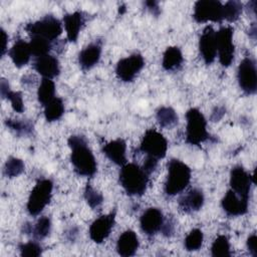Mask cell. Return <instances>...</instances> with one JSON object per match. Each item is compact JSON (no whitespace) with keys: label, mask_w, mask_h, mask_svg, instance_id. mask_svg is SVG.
I'll return each instance as SVG.
<instances>
[{"label":"cell","mask_w":257,"mask_h":257,"mask_svg":"<svg viewBox=\"0 0 257 257\" xmlns=\"http://www.w3.org/2000/svg\"><path fill=\"white\" fill-rule=\"evenodd\" d=\"M67 143L71 149L70 162L74 171L79 176L92 177L96 173L97 165L86 139L83 136L74 135L69 137Z\"/></svg>","instance_id":"1"},{"label":"cell","mask_w":257,"mask_h":257,"mask_svg":"<svg viewBox=\"0 0 257 257\" xmlns=\"http://www.w3.org/2000/svg\"><path fill=\"white\" fill-rule=\"evenodd\" d=\"M149 175L135 163L125 164L119 172V184L130 196H143L147 190Z\"/></svg>","instance_id":"2"},{"label":"cell","mask_w":257,"mask_h":257,"mask_svg":"<svg viewBox=\"0 0 257 257\" xmlns=\"http://www.w3.org/2000/svg\"><path fill=\"white\" fill-rule=\"evenodd\" d=\"M191 169L178 159H171L168 163V176L165 183V193L175 196L181 193L189 185Z\"/></svg>","instance_id":"3"},{"label":"cell","mask_w":257,"mask_h":257,"mask_svg":"<svg viewBox=\"0 0 257 257\" xmlns=\"http://www.w3.org/2000/svg\"><path fill=\"white\" fill-rule=\"evenodd\" d=\"M186 142L193 146H200L210 138L207 132V120L198 108H190L186 112Z\"/></svg>","instance_id":"4"},{"label":"cell","mask_w":257,"mask_h":257,"mask_svg":"<svg viewBox=\"0 0 257 257\" xmlns=\"http://www.w3.org/2000/svg\"><path fill=\"white\" fill-rule=\"evenodd\" d=\"M53 183L49 179L39 180L32 189L28 202L27 211L32 216H37L49 204L52 196Z\"/></svg>","instance_id":"5"},{"label":"cell","mask_w":257,"mask_h":257,"mask_svg":"<svg viewBox=\"0 0 257 257\" xmlns=\"http://www.w3.org/2000/svg\"><path fill=\"white\" fill-rule=\"evenodd\" d=\"M25 30L32 36H39L49 41L55 40L62 33L61 22L52 15H46L40 20L28 23Z\"/></svg>","instance_id":"6"},{"label":"cell","mask_w":257,"mask_h":257,"mask_svg":"<svg viewBox=\"0 0 257 257\" xmlns=\"http://www.w3.org/2000/svg\"><path fill=\"white\" fill-rule=\"evenodd\" d=\"M168 150V141L159 132L154 128L148 130L142 140L140 151L148 157L157 160L165 158Z\"/></svg>","instance_id":"7"},{"label":"cell","mask_w":257,"mask_h":257,"mask_svg":"<svg viewBox=\"0 0 257 257\" xmlns=\"http://www.w3.org/2000/svg\"><path fill=\"white\" fill-rule=\"evenodd\" d=\"M234 29L231 26H225L220 28L216 32V46L219 61L224 67L231 65L234 60L235 47L233 43Z\"/></svg>","instance_id":"8"},{"label":"cell","mask_w":257,"mask_h":257,"mask_svg":"<svg viewBox=\"0 0 257 257\" xmlns=\"http://www.w3.org/2000/svg\"><path fill=\"white\" fill-rule=\"evenodd\" d=\"M194 19L199 22H221L224 20L223 4L217 0H199L194 6Z\"/></svg>","instance_id":"9"},{"label":"cell","mask_w":257,"mask_h":257,"mask_svg":"<svg viewBox=\"0 0 257 257\" xmlns=\"http://www.w3.org/2000/svg\"><path fill=\"white\" fill-rule=\"evenodd\" d=\"M237 78L240 88L246 94H255L257 91L256 62L251 57H245L239 64Z\"/></svg>","instance_id":"10"},{"label":"cell","mask_w":257,"mask_h":257,"mask_svg":"<svg viewBox=\"0 0 257 257\" xmlns=\"http://www.w3.org/2000/svg\"><path fill=\"white\" fill-rule=\"evenodd\" d=\"M144 66V57L140 53H134L118 60L115 67V73L118 79L121 81L130 82L135 79V77L143 69Z\"/></svg>","instance_id":"11"},{"label":"cell","mask_w":257,"mask_h":257,"mask_svg":"<svg viewBox=\"0 0 257 257\" xmlns=\"http://www.w3.org/2000/svg\"><path fill=\"white\" fill-rule=\"evenodd\" d=\"M254 183L253 177L245 171L242 166H235L230 173V186L238 196L249 199L251 185Z\"/></svg>","instance_id":"12"},{"label":"cell","mask_w":257,"mask_h":257,"mask_svg":"<svg viewBox=\"0 0 257 257\" xmlns=\"http://www.w3.org/2000/svg\"><path fill=\"white\" fill-rule=\"evenodd\" d=\"M114 221L115 211L95 219L89 227L90 239L97 244L102 243L110 234V231L114 225Z\"/></svg>","instance_id":"13"},{"label":"cell","mask_w":257,"mask_h":257,"mask_svg":"<svg viewBox=\"0 0 257 257\" xmlns=\"http://www.w3.org/2000/svg\"><path fill=\"white\" fill-rule=\"evenodd\" d=\"M200 53L206 64H211L217 56L216 31L212 26H206L199 39Z\"/></svg>","instance_id":"14"},{"label":"cell","mask_w":257,"mask_h":257,"mask_svg":"<svg viewBox=\"0 0 257 257\" xmlns=\"http://www.w3.org/2000/svg\"><path fill=\"white\" fill-rule=\"evenodd\" d=\"M249 199L238 196L233 190H229L222 199V208L224 212L231 217L244 215L248 211Z\"/></svg>","instance_id":"15"},{"label":"cell","mask_w":257,"mask_h":257,"mask_svg":"<svg viewBox=\"0 0 257 257\" xmlns=\"http://www.w3.org/2000/svg\"><path fill=\"white\" fill-rule=\"evenodd\" d=\"M142 231L148 236L157 234L163 227L164 216L160 209L149 208L141 216L140 220Z\"/></svg>","instance_id":"16"},{"label":"cell","mask_w":257,"mask_h":257,"mask_svg":"<svg viewBox=\"0 0 257 257\" xmlns=\"http://www.w3.org/2000/svg\"><path fill=\"white\" fill-rule=\"evenodd\" d=\"M34 69L43 76V78L52 79L60 72L59 61L56 57L46 54L36 57L34 61Z\"/></svg>","instance_id":"17"},{"label":"cell","mask_w":257,"mask_h":257,"mask_svg":"<svg viewBox=\"0 0 257 257\" xmlns=\"http://www.w3.org/2000/svg\"><path fill=\"white\" fill-rule=\"evenodd\" d=\"M126 144L122 139L113 140L107 144H105L102 148L103 154L115 165L122 167L126 164L125 158Z\"/></svg>","instance_id":"18"},{"label":"cell","mask_w":257,"mask_h":257,"mask_svg":"<svg viewBox=\"0 0 257 257\" xmlns=\"http://www.w3.org/2000/svg\"><path fill=\"white\" fill-rule=\"evenodd\" d=\"M139 248V239L135 231L126 230L117 239L116 251L120 256L130 257L135 255Z\"/></svg>","instance_id":"19"},{"label":"cell","mask_w":257,"mask_h":257,"mask_svg":"<svg viewBox=\"0 0 257 257\" xmlns=\"http://www.w3.org/2000/svg\"><path fill=\"white\" fill-rule=\"evenodd\" d=\"M204 205V194L199 189H192L179 199V207L185 213L199 211Z\"/></svg>","instance_id":"20"},{"label":"cell","mask_w":257,"mask_h":257,"mask_svg":"<svg viewBox=\"0 0 257 257\" xmlns=\"http://www.w3.org/2000/svg\"><path fill=\"white\" fill-rule=\"evenodd\" d=\"M63 23H64L67 39L70 42H76L80 29L84 24V16L82 12L75 11L73 13L65 14L63 16Z\"/></svg>","instance_id":"21"},{"label":"cell","mask_w":257,"mask_h":257,"mask_svg":"<svg viewBox=\"0 0 257 257\" xmlns=\"http://www.w3.org/2000/svg\"><path fill=\"white\" fill-rule=\"evenodd\" d=\"M8 54L14 65L18 68L26 65L29 62L30 57L32 55L29 43L25 42L22 39L17 40L13 44V46L8 51Z\"/></svg>","instance_id":"22"},{"label":"cell","mask_w":257,"mask_h":257,"mask_svg":"<svg viewBox=\"0 0 257 257\" xmlns=\"http://www.w3.org/2000/svg\"><path fill=\"white\" fill-rule=\"evenodd\" d=\"M101 54V46L98 43H90L84 47L79 55L78 62L83 70H88L92 68L99 61Z\"/></svg>","instance_id":"23"},{"label":"cell","mask_w":257,"mask_h":257,"mask_svg":"<svg viewBox=\"0 0 257 257\" xmlns=\"http://www.w3.org/2000/svg\"><path fill=\"white\" fill-rule=\"evenodd\" d=\"M0 91H1V96L3 98H7L10 100L12 108L16 112H23L24 110V104H23V99H22V94L19 91H12L10 89L9 83L6 79H1V84H0Z\"/></svg>","instance_id":"24"},{"label":"cell","mask_w":257,"mask_h":257,"mask_svg":"<svg viewBox=\"0 0 257 257\" xmlns=\"http://www.w3.org/2000/svg\"><path fill=\"white\" fill-rule=\"evenodd\" d=\"M183 60L181 49L177 46H170L164 52L162 65L166 70H175L181 66Z\"/></svg>","instance_id":"25"},{"label":"cell","mask_w":257,"mask_h":257,"mask_svg":"<svg viewBox=\"0 0 257 257\" xmlns=\"http://www.w3.org/2000/svg\"><path fill=\"white\" fill-rule=\"evenodd\" d=\"M55 83L52 79L49 78H42L40 85L37 90V97L38 101L45 106L49 103L55 96Z\"/></svg>","instance_id":"26"},{"label":"cell","mask_w":257,"mask_h":257,"mask_svg":"<svg viewBox=\"0 0 257 257\" xmlns=\"http://www.w3.org/2000/svg\"><path fill=\"white\" fill-rule=\"evenodd\" d=\"M64 113V104L60 97H54L44 106V116L49 122L58 120Z\"/></svg>","instance_id":"27"},{"label":"cell","mask_w":257,"mask_h":257,"mask_svg":"<svg viewBox=\"0 0 257 257\" xmlns=\"http://www.w3.org/2000/svg\"><path fill=\"white\" fill-rule=\"evenodd\" d=\"M157 121L162 127H172L178 123V114L170 106H162L157 110Z\"/></svg>","instance_id":"28"},{"label":"cell","mask_w":257,"mask_h":257,"mask_svg":"<svg viewBox=\"0 0 257 257\" xmlns=\"http://www.w3.org/2000/svg\"><path fill=\"white\" fill-rule=\"evenodd\" d=\"M29 46L32 55L39 57L48 54L51 49V41L39 36H32L29 42Z\"/></svg>","instance_id":"29"},{"label":"cell","mask_w":257,"mask_h":257,"mask_svg":"<svg viewBox=\"0 0 257 257\" xmlns=\"http://www.w3.org/2000/svg\"><path fill=\"white\" fill-rule=\"evenodd\" d=\"M211 253L214 257H227L231 256L230 243L225 235L218 236L211 247Z\"/></svg>","instance_id":"30"},{"label":"cell","mask_w":257,"mask_h":257,"mask_svg":"<svg viewBox=\"0 0 257 257\" xmlns=\"http://www.w3.org/2000/svg\"><path fill=\"white\" fill-rule=\"evenodd\" d=\"M243 10V5L239 1H227L223 4L224 19L229 22H235L240 17Z\"/></svg>","instance_id":"31"},{"label":"cell","mask_w":257,"mask_h":257,"mask_svg":"<svg viewBox=\"0 0 257 257\" xmlns=\"http://www.w3.org/2000/svg\"><path fill=\"white\" fill-rule=\"evenodd\" d=\"M24 168L25 166L22 160L15 157H10L5 163L4 175L7 178H15L24 171Z\"/></svg>","instance_id":"32"},{"label":"cell","mask_w":257,"mask_h":257,"mask_svg":"<svg viewBox=\"0 0 257 257\" xmlns=\"http://www.w3.org/2000/svg\"><path fill=\"white\" fill-rule=\"evenodd\" d=\"M204 235L200 229H193L185 238V248L187 251H197L202 247Z\"/></svg>","instance_id":"33"},{"label":"cell","mask_w":257,"mask_h":257,"mask_svg":"<svg viewBox=\"0 0 257 257\" xmlns=\"http://www.w3.org/2000/svg\"><path fill=\"white\" fill-rule=\"evenodd\" d=\"M50 230H51V221L48 217L43 216L36 222L35 226L32 227V234L37 240H41L49 235Z\"/></svg>","instance_id":"34"},{"label":"cell","mask_w":257,"mask_h":257,"mask_svg":"<svg viewBox=\"0 0 257 257\" xmlns=\"http://www.w3.org/2000/svg\"><path fill=\"white\" fill-rule=\"evenodd\" d=\"M5 124L18 135H29L30 133H32L33 130V125L30 122L24 120L9 118L5 120Z\"/></svg>","instance_id":"35"},{"label":"cell","mask_w":257,"mask_h":257,"mask_svg":"<svg viewBox=\"0 0 257 257\" xmlns=\"http://www.w3.org/2000/svg\"><path fill=\"white\" fill-rule=\"evenodd\" d=\"M84 198H85V201L87 202V204L89 205V207L92 209L100 206L103 201L102 195L99 192L95 191L89 184H87L85 187Z\"/></svg>","instance_id":"36"},{"label":"cell","mask_w":257,"mask_h":257,"mask_svg":"<svg viewBox=\"0 0 257 257\" xmlns=\"http://www.w3.org/2000/svg\"><path fill=\"white\" fill-rule=\"evenodd\" d=\"M19 251H20V255L25 257H37L42 254L41 246L34 241L20 244Z\"/></svg>","instance_id":"37"},{"label":"cell","mask_w":257,"mask_h":257,"mask_svg":"<svg viewBox=\"0 0 257 257\" xmlns=\"http://www.w3.org/2000/svg\"><path fill=\"white\" fill-rule=\"evenodd\" d=\"M158 162H159V160L146 156V160L144 161V165L142 168L148 175H150L151 173H153L155 171V169L158 165Z\"/></svg>","instance_id":"38"},{"label":"cell","mask_w":257,"mask_h":257,"mask_svg":"<svg viewBox=\"0 0 257 257\" xmlns=\"http://www.w3.org/2000/svg\"><path fill=\"white\" fill-rule=\"evenodd\" d=\"M247 248L253 257H257V236L255 233L247 239Z\"/></svg>","instance_id":"39"},{"label":"cell","mask_w":257,"mask_h":257,"mask_svg":"<svg viewBox=\"0 0 257 257\" xmlns=\"http://www.w3.org/2000/svg\"><path fill=\"white\" fill-rule=\"evenodd\" d=\"M224 114H225V108L223 106H218L213 110L212 115H211V119L213 121H218Z\"/></svg>","instance_id":"40"},{"label":"cell","mask_w":257,"mask_h":257,"mask_svg":"<svg viewBox=\"0 0 257 257\" xmlns=\"http://www.w3.org/2000/svg\"><path fill=\"white\" fill-rule=\"evenodd\" d=\"M1 41H2L1 56H3L7 50V42H8V35L6 34L4 29H1Z\"/></svg>","instance_id":"41"},{"label":"cell","mask_w":257,"mask_h":257,"mask_svg":"<svg viewBox=\"0 0 257 257\" xmlns=\"http://www.w3.org/2000/svg\"><path fill=\"white\" fill-rule=\"evenodd\" d=\"M146 6L155 14V15H159L160 13V9H159V4L157 1H146L145 2Z\"/></svg>","instance_id":"42"},{"label":"cell","mask_w":257,"mask_h":257,"mask_svg":"<svg viewBox=\"0 0 257 257\" xmlns=\"http://www.w3.org/2000/svg\"><path fill=\"white\" fill-rule=\"evenodd\" d=\"M256 31H257L256 24H255V23H252L251 26L249 27V36H250L253 40L256 39Z\"/></svg>","instance_id":"43"},{"label":"cell","mask_w":257,"mask_h":257,"mask_svg":"<svg viewBox=\"0 0 257 257\" xmlns=\"http://www.w3.org/2000/svg\"><path fill=\"white\" fill-rule=\"evenodd\" d=\"M124 7H125L124 5H122L121 7H119V13H120V14H123V13H124V11H125V8H124Z\"/></svg>","instance_id":"44"}]
</instances>
